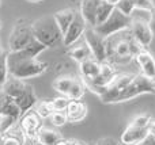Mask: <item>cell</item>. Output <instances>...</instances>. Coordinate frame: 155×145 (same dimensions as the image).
<instances>
[{
    "mask_svg": "<svg viewBox=\"0 0 155 145\" xmlns=\"http://www.w3.org/2000/svg\"><path fill=\"white\" fill-rule=\"evenodd\" d=\"M150 122H151V118L148 115H139L132 121V124L137 125V126H142V128H148Z\"/></svg>",
    "mask_w": 155,
    "mask_h": 145,
    "instance_id": "obj_35",
    "label": "cell"
},
{
    "mask_svg": "<svg viewBox=\"0 0 155 145\" xmlns=\"http://www.w3.org/2000/svg\"><path fill=\"white\" fill-rule=\"evenodd\" d=\"M33 35L37 41L46 46V48H54L63 41V33L57 26L53 15H46L40 18L31 24Z\"/></svg>",
    "mask_w": 155,
    "mask_h": 145,
    "instance_id": "obj_3",
    "label": "cell"
},
{
    "mask_svg": "<svg viewBox=\"0 0 155 145\" xmlns=\"http://www.w3.org/2000/svg\"><path fill=\"white\" fill-rule=\"evenodd\" d=\"M148 136V128L137 126L135 124H129L127 129L121 134V143L124 145H137Z\"/></svg>",
    "mask_w": 155,
    "mask_h": 145,
    "instance_id": "obj_14",
    "label": "cell"
},
{
    "mask_svg": "<svg viewBox=\"0 0 155 145\" xmlns=\"http://www.w3.org/2000/svg\"><path fill=\"white\" fill-rule=\"evenodd\" d=\"M41 126H42V118L35 113V110L31 109L23 113V117L21 119V129L27 137H37Z\"/></svg>",
    "mask_w": 155,
    "mask_h": 145,
    "instance_id": "obj_12",
    "label": "cell"
},
{
    "mask_svg": "<svg viewBox=\"0 0 155 145\" xmlns=\"http://www.w3.org/2000/svg\"><path fill=\"white\" fill-rule=\"evenodd\" d=\"M27 2H30V3H40V2H42V0H27Z\"/></svg>",
    "mask_w": 155,
    "mask_h": 145,
    "instance_id": "obj_42",
    "label": "cell"
},
{
    "mask_svg": "<svg viewBox=\"0 0 155 145\" xmlns=\"http://www.w3.org/2000/svg\"><path fill=\"white\" fill-rule=\"evenodd\" d=\"M101 0H82L80 2V15L86 20V23L91 27L95 26V14Z\"/></svg>",
    "mask_w": 155,
    "mask_h": 145,
    "instance_id": "obj_18",
    "label": "cell"
},
{
    "mask_svg": "<svg viewBox=\"0 0 155 145\" xmlns=\"http://www.w3.org/2000/svg\"><path fill=\"white\" fill-rule=\"evenodd\" d=\"M136 61L140 67L142 75L155 81V60L147 50H142L136 54Z\"/></svg>",
    "mask_w": 155,
    "mask_h": 145,
    "instance_id": "obj_16",
    "label": "cell"
},
{
    "mask_svg": "<svg viewBox=\"0 0 155 145\" xmlns=\"http://www.w3.org/2000/svg\"><path fill=\"white\" fill-rule=\"evenodd\" d=\"M148 24H150V29H151V31H153V35L155 37V12H153V15H151V19H150V22H148Z\"/></svg>",
    "mask_w": 155,
    "mask_h": 145,
    "instance_id": "obj_38",
    "label": "cell"
},
{
    "mask_svg": "<svg viewBox=\"0 0 155 145\" xmlns=\"http://www.w3.org/2000/svg\"><path fill=\"white\" fill-rule=\"evenodd\" d=\"M142 94H155V81L143 75H136L129 81L128 86L123 90V92L118 95L116 103L125 102V100L136 98Z\"/></svg>",
    "mask_w": 155,
    "mask_h": 145,
    "instance_id": "obj_6",
    "label": "cell"
},
{
    "mask_svg": "<svg viewBox=\"0 0 155 145\" xmlns=\"http://www.w3.org/2000/svg\"><path fill=\"white\" fill-rule=\"evenodd\" d=\"M135 8H142V10H154V4L151 0H132Z\"/></svg>",
    "mask_w": 155,
    "mask_h": 145,
    "instance_id": "obj_34",
    "label": "cell"
},
{
    "mask_svg": "<svg viewBox=\"0 0 155 145\" xmlns=\"http://www.w3.org/2000/svg\"><path fill=\"white\" fill-rule=\"evenodd\" d=\"M37 140L42 145H57L61 141V136L52 129H40L37 134Z\"/></svg>",
    "mask_w": 155,
    "mask_h": 145,
    "instance_id": "obj_22",
    "label": "cell"
},
{
    "mask_svg": "<svg viewBox=\"0 0 155 145\" xmlns=\"http://www.w3.org/2000/svg\"><path fill=\"white\" fill-rule=\"evenodd\" d=\"M0 145H22V141L15 136L8 134V132L0 133Z\"/></svg>",
    "mask_w": 155,
    "mask_h": 145,
    "instance_id": "obj_32",
    "label": "cell"
},
{
    "mask_svg": "<svg viewBox=\"0 0 155 145\" xmlns=\"http://www.w3.org/2000/svg\"><path fill=\"white\" fill-rule=\"evenodd\" d=\"M114 7L117 8L120 12H123L124 15H128V16H131V14L134 12V10H135V5H134V3H132V0H120Z\"/></svg>",
    "mask_w": 155,
    "mask_h": 145,
    "instance_id": "obj_31",
    "label": "cell"
},
{
    "mask_svg": "<svg viewBox=\"0 0 155 145\" xmlns=\"http://www.w3.org/2000/svg\"><path fill=\"white\" fill-rule=\"evenodd\" d=\"M7 65H8V75L12 77L30 79L40 76L45 72L46 64L37 58H12L7 54Z\"/></svg>",
    "mask_w": 155,
    "mask_h": 145,
    "instance_id": "obj_4",
    "label": "cell"
},
{
    "mask_svg": "<svg viewBox=\"0 0 155 145\" xmlns=\"http://www.w3.org/2000/svg\"><path fill=\"white\" fill-rule=\"evenodd\" d=\"M49 119H51V122L54 126H63V125L68 121L65 111H59V110H53V113L51 114Z\"/></svg>",
    "mask_w": 155,
    "mask_h": 145,
    "instance_id": "obj_30",
    "label": "cell"
},
{
    "mask_svg": "<svg viewBox=\"0 0 155 145\" xmlns=\"http://www.w3.org/2000/svg\"><path fill=\"white\" fill-rule=\"evenodd\" d=\"M74 77H61V79H57V80L53 81V88L56 90L57 92H60L61 95L67 96L68 91H70V87L72 84Z\"/></svg>",
    "mask_w": 155,
    "mask_h": 145,
    "instance_id": "obj_26",
    "label": "cell"
},
{
    "mask_svg": "<svg viewBox=\"0 0 155 145\" xmlns=\"http://www.w3.org/2000/svg\"><path fill=\"white\" fill-rule=\"evenodd\" d=\"M3 92L15 100V103L19 106L22 113L31 110L38 102L33 87L26 84L21 79L12 77V76L8 77L7 81L3 84Z\"/></svg>",
    "mask_w": 155,
    "mask_h": 145,
    "instance_id": "obj_1",
    "label": "cell"
},
{
    "mask_svg": "<svg viewBox=\"0 0 155 145\" xmlns=\"http://www.w3.org/2000/svg\"><path fill=\"white\" fill-rule=\"evenodd\" d=\"M131 16L124 15L123 12L117 10L114 7L113 12L109 15V18L105 22H102L101 24H97L95 27H93L97 33H98L101 37L104 38H109L114 34H118L123 30H128L131 27Z\"/></svg>",
    "mask_w": 155,
    "mask_h": 145,
    "instance_id": "obj_5",
    "label": "cell"
},
{
    "mask_svg": "<svg viewBox=\"0 0 155 145\" xmlns=\"http://www.w3.org/2000/svg\"><path fill=\"white\" fill-rule=\"evenodd\" d=\"M45 49H46V46L44 43H41L40 41L33 38L27 43V46H25L22 50L11 52V53H8V56L12 57V58H37Z\"/></svg>",
    "mask_w": 155,
    "mask_h": 145,
    "instance_id": "obj_15",
    "label": "cell"
},
{
    "mask_svg": "<svg viewBox=\"0 0 155 145\" xmlns=\"http://www.w3.org/2000/svg\"><path fill=\"white\" fill-rule=\"evenodd\" d=\"M70 56L72 57L75 61H78L80 64L82 61H84L86 58H88V57H93V54H91V50L88 49V46L83 45V46H76V48H74L72 50H71Z\"/></svg>",
    "mask_w": 155,
    "mask_h": 145,
    "instance_id": "obj_25",
    "label": "cell"
},
{
    "mask_svg": "<svg viewBox=\"0 0 155 145\" xmlns=\"http://www.w3.org/2000/svg\"><path fill=\"white\" fill-rule=\"evenodd\" d=\"M84 90H86L84 81L80 80V79L74 77L72 84H71V87H70V91H68L67 96L70 98V99H82V96L84 95Z\"/></svg>",
    "mask_w": 155,
    "mask_h": 145,
    "instance_id": "obj_24",
    "label": "cell"
},
{
    "mask_svg": "<svg viewBox=\"0 0 155 145\" xmlns=\"http://www.w3.org/2000/svg\"><path fill=\"white\" fill-rule=\"evenodd\" d=\"M129 30H131V35L134 37V39L136 41L139 45H142L143 48H146V46L150 45L151 41H153V38H154L148 22L132 20Z\"/></svg>",
    "mask_w": 155,
    "mask_h": 145,
    "instance_id": "obj_13",
    "label": "cell"
},
{
    "mask_svg": "<svg viewBox=\"0 0 155 145\" xmlns=\"http://www.w3.org/2000/svg\"><path fill=\"white\" fill-rule=\"evenodd\" d=\"M86 26H87V23H86V20L83 19V16L80 15V12H76L74 20L71 22V24L68 26L67 31L63 34V43H64L65 46L74 45V43L84 34Z\"/></svg>",
    "mask_w": 155,
    "mask_h": 145,
    "instance_id": "obj_11",
    "label": "cell"
},
{
    "mask_svg": "<svg viewBox=\"0 0 155 145\" xmlns=\"http://www.w3.org/2000/svg\"><path fill=\"white\" fill-rule=\"evenodd\" d=\"M3 53H4V50H3V48L0 46V57H2V54H3Z\"/></svg>",
    "mask_w": 155,
    "mask_h": 145,
    "instance_id": "obj_43",
    "label": "cell"
},
{
    "mask_svg": "<svg viewBox=\"0 0 155 145\" xmlns=\"http://www.w3.org/2000/svg\"><path fill=\"white\" fill-rule=\"evenodd\" d=\"M134 76L135 75H116L114 79L106 87L105 92L101 95V100L104 103H116L118 95L129 84V81L134 79Z\"/></svg>",
    "mask_w": 155,
    "mask_h": 145,
    "instance_id": "obj_9",
    "label": "cell"
},
{
    "mask_svg": "<svg viewBox=\"0 0 155 145\" xmlns=\"http://www.w3.org/2000/svg\"><path fill=\"white\" fill-rule=\"evenodd\" d=\"M65 114L70 122H79L87 114V106L79 99H70L67 109H65Z\"/></svg>",
    "mask_w": 155,
    "mask_h": 145,
    "instance_id": "obj_17",
    "label": "cell"
},
{
    "mask_svg": "<svg viewBox=\"0 0 155 145\" xmlns=\"http://www.w3.org/2000/svg\"><path fill=\"white\" fill-rule=\"evenodd\" d=\"M33 38H34V35H33L31 26L16 24L10 35V41H8L11 52L22 50L25 46H27V43H29Z\"/></svg>",
    "mask_w": 155,
    "mask_h": 145,
    "instance_id": "obj_10",
    "label": "cell"
},
{
    "mask_svg": "<svg viewBox=\"0 0 155 145\" xmlns=\"http://www.w3.org/2000/svg\"><path fill=\"white\" fill-rule=\"evenodd\" d=\"M137 145H155V136L148 134L147 137H146L144 140L142 141V143H140V144H137Z\"/></svg>",
    "mask_w": 155,
    "mask_h": 145,
    "instance_id": "obj_37",
    "label": "cell"
},
{
    "mask_svg": "<svg viewBox=\"0 0 155 145\" xmlns=\"http://www.w3.org/2000/svg\"><path fill=\"white\" fill-rule=\"evenodd\" d=\"M38 145H42V144H38Z\"/></svg>",
    "mask_w": 155,
    "mask_h": 145,
    "instance_id": "obj_45",
    "label": "cell"
},
{
    "mask_svg": "<svg viewBox=\"0 0 155 145\" xmlns=\"http://www.w3.org/2000/svg\"><path fill=\"white\" fill-rule=\"evenodd\" d=\"M148 134L155 136V122H150L148 125Z\"/></svg>",
    "mask_w": 155,
    "mask_h": 145,
    "instance_id": "obj_40",
    "label": "cell"
},
{
    "mask_svg": "<svg viewBox=\"0 0 155 145\" xmlns=\"http://www.w3.org/2000/svg\"><path fill=\"white\" fill-rule=\"evenodd\" d=\"M75 15H76V11L74 10V8H67V10L57 11V12L53 15L54 20H56L57 26L60 27V30H61L63 34H64V33L67 31L68 26H70L71 22L74 20Z\"/></svg>",
    "mask_w": 155,
    "mask_h": 145,
    "instance_id": "obj_21",
    "label": "cell"
},
{
    "mask_svg": "<svg viewBox=\"0 0 155 145\" xmlns=\"http://www.w3.org/2000/svg\"><path fill=\"white\" fill-rule=\"evenodd\" d=\"M102 62H99L98 60H95L94 57H88L84 61L80 62V73L83 76L84 81H90L95 77L101 71Z\"/></svg>",
    "mask_w": 155,
    "mask_h": 145,
    "instance_id": "obj_19",
    "label": "cell"
},
{
    "mask_svg": "<svg viewBox=\"0 0 155 145\" xmlns=\"http://www.w3.org/2000/svg\"><path fill=\"white\" fill-rule=\"evenodd\" d=\"M8 79V65H7V53H3L0 57V86L7 81Z\"/></svg>",
    "mask_w": 155,
    "mask_h": 145,
    "instance_id": "obj_29",
    "label": "cell"
},
{
    "mask_svg": "<svg viewBox=\"0 0 155 145\" xmlns=\"http://www.w3.org/2000/svg\"><path fill=\"white\" fill-rule=\"evenodd\" d=\"M107 2H109V3H112L113 5H116V4H117V3H118V2H120V0H107Z\"/></svg>",
    "mask_w": 155,
    "mask_h": 145,
    "instance_id": "obj_41",
    "label": "cell"
},
{
    "mask_svg": "<svg viewBox=\"0 0 155 145\" xmlns=\"http://www.w3.org/2000/svg\"><path fill=\"white\" fill-rule=\"evenodd\" d=\"M83 37H84V43L91 50L94 58L98 60L99 62L106 61V38L101 37L93 27L86 30Z\"/></svg>",
    "mask_w": 155,
    "mask_h": 145,
    "instance_id": "obj_7",
    "label": "cell"
},
{
    "mask_svg": "<svg viewBox=\"0 0 155 145\" xmlns=\"http://www.w3.org/2000/svg\"><path fill=\"white\" fill-rule=\"evenodd\" d=\"M78 144V141H75V140H67V141H60L57 145H76Z\"/></svg>",
    "mask_w": 155,
    "mask_h": 145,
    "instance_id": "obj_39",
    "label": "cell"
},
{
    "mask_svg": "<svg viewBox=\"0 0 155 145\" xmlns=\"http://www.w3.org/2000/svg\"><path fill=\"white\" fill-rule=\"evenodd\" d=\"M97 145H118V143L112 137H105V138H101L97 143Z\"/></svg>",
    "mask_w": 155,
    "mask_h": 145,
    "instance_id": "obj_36",
    "label": "cell"
},
{
    "mask_svg": "<svg viewBox=\"0 0 155 145\" xmlns=\"http://www.w3.org/2000/svg\"><path fill=\"white\" fill-rule=\"evenodd\" d=\"M142 50H144V48L139 45L132 35L129 38L121 37L117 39L106 38V60L109 58L113 62H120V64L128 62Z\"/></svg>",
    "mask_w": 155,
    "mask_h": 145,
    "instance_id": "obj_2",
    "label": "cell"
},
{
    "mask_svg": "<svg viewBox=\"0 0 155 145\" xmlns=\"http://www.w3.org/2000/svg\"><path fill=\"white\" fill-rule=\"evenodd\" d=\"M16 122L15 118L7 115V114L0 113V133H5L14 126V124Z\"/></svg>",
    "mask_w": 155,
    "mask_h": 145,
    "instance_id": "obj_28",
    "label": "cell"
},
{
    "mask_svg": "<svg viewBox=\"0 0 155 145\" xmlns=\"http://www.w3.org/2000/svg\"><path fill=\"white\" fill-rule=\"evenodd\" d=\"M113 10H114V5H113L112 3H109L107 0H101L98 8H97L95 23L97 24H101L102 22H105L107 18H109L110 14L113 12ZM97 24H95V26H97ZM95 26H94V27H95Z\"/></svg>",
    "mask_w": 155,
    "mask_h": 145,
    "instance_id": "obj_23",
    "label": "cell"
},
{
    "mask_svg": "<svg viewBox=\"0 0 155 145\" xmlns=\"http://www.w3.org/2000/svg\"><path fill=\"white\" fill-rule=\"evenodd\" d=\"M114 76H116L114 68H113L110 64H107V62H102L101 71H99L98 75H97L93 80L84 81V83L90 87L91 91H94L95 94H98L99 96H101V95L105 92L106 87L109 86V83L114 79Z\"/></svg>",
    "mask_w": 155,
    "mask_h": 145,
    "instance_id": "obj_8",
    "label": "cell"
},
{
    "mask_svg": "<svg viewBox=\"0 0 155 145\" xmlns=\"http://www.w3.org/2000/svg\"><path fill=\"white\" fill-rule=\"evenodd\" d=\"M76 145H84V144H83V143H78Z\"/></svg>",
    "mask_w": 155,
    "mask_h": 145,
    "instance_id": "obj_44",
    "label": "cell"
},
{
    "mask_svg": "<svg viewBox=\"0 0 155 145\" xmlns=\"http://www.w3.org/2000/svg\"><path fill=\"white\" fill-rule=\"evenodd\" d=\"M35 113H37L42 119L49 118L51 114L53 113L52 102H49V100H41V102H37V105H35Z\"/></svg>",
    "mask_w": 155,
    "mask_h": 145,
    "instance_id": "obj_27",
    "label": "cell"
},
{
    "mask_svg": "<svg viewBox=\"0 0 155 145\" xmlns=\"http://www.w3.org/2000/svg\"><path fill=\"white\" fill-rule=\"evenodd\" d=\"M0 113L7 114V115L15 118L16 121H18L19 117L22 115V111H21V109H19V106L15 103V100L8 96L7 94H4V92L0 94Z\"/></svg>",
    "mask_w": 155,
    "mask_h": 145,
    "instance_id": "obj_20",
    "label": "cell"
},
{
    "mask_svg": "<svg viewBox=\"0 0 155 145\" xmlns=\"http://www.w3.org/2000/svg\"><path fill=\"white\" fill-rule=\"evenodd\" d=\"M68 102H70V98H68V96H64V95H63V96L56 98V99L52 100V107H53V110L65 111Z\"/></svg>",
    "mask_w": 155,
    "mask_h": 145,
    "instance_id": "obj_33",
    "label": "cell"
}]
</instances>
